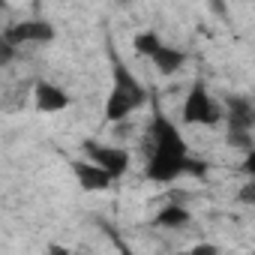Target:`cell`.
Returning a JSON list of instances; mask_svg holds the SVG:
<instances>
[{
    "label": "cell",
    "mask_w": 255,
    "mask_h": 255,
    "mask_svg": "<svg viewBox=\"0 0 255 255\" xmlns=\"http://www.w3.org/2000/svg\"><path fill=\"white\" fill-rule=\"evenodd\" d=\"M228 117H231V126L234 129H249L252 126V120H255V111H252V105L246 102V99H237V96H231L228 99Z\"/></svg>",
    "instance_id": "30bf717a"
},
{
    "label": "cell",
    "mask_w": 255,
    "mask_h": 255,
    "mask_svg": "<svg viewBox=\"0 0 255 255\" xmlns=\"http://www.w3.org/2000/svg\"><path fill=\"white\" fill-rule=\"evenodd\" d=\"M72 174H75V180L81 183V189H87V192H105V189L111 186V180H114L111 171H105L99 162H93V159H87V156L72 162Z\"/></svg>",
    "instance_id": "5b68a950"
},
{
    "label": "cell",
    "mask_w": 255,
    "mask_h": 255,
    "mask_svg": "<svg viewBox=\"0 0 255 255\" xmlns=\"http://www.w3.org/2000/svg\"><path fill=\"white\" fill-rule=\"evenodd\" d=\"M222 114H225L222 105L210 99L204 81H195L192 90H189V96H186V102H183V120L195 123V126H213V123L222 120Z\"/></svg>",
    "instance_id": "3957f363"
},
{
    "label": "cell",
    "mask_w": 255,
    "mask_h": 255,
    "mask_svg": "<svg viewBox=\"0 0 255 255\" xmlns=\"http://www.w3.org/2000/svg\"><path fill=\"white\" fill-rule=\"evenodd\" d=\"M153 63H156V69L162 72V75H174L183 63H186V54L180 51V48H171V45H162L153 57H150Z\"/></svg>",
    "instance_id": "ba28073f"
},
{
    "label": "cell",
    "mask_w": 255,
    "mask_h": 255,
    "mask_svg": "<svg viewBox=\"0 0 255 255\" xmlns=\"http://www.w3.org/2000/svg\"><path fill=\"white\" fill-rule=\"evenodd\" d=\"M189 147L177 132V126L165 114H156L150 123V156L144 174L156 183H171L189 171Z\"/></svg>",
    "instance_id": "6da1fadb"
},
{
    "label": "cell",
    "mask_w": 255,
    "mask_h": 255,
    "mask_svg": "<svg viewBox=\"0 0 255 255\" xmlns=\"http://www.w3.org/2000/svg\"><path fill=\"white\" fill-rule=\"evenodd\" d=\"M132 45H135V51H138L141 57H153V54L162 48V39H159L153 30H141V33H135Z\"/></svg>",
    "instance_id": "8fae6325"
},
{
    "label": "cell",
    "mask_w": 255,
    "mask_h": 255,
    "mask_svg": "<svg viewBox=\"0 0 255 255\" xmlns=\"http://www.w3.org/2000/svg\"><path fill=\"white\" fill-rule=\"evenodd\" d=\"M117 3H129V0H117Z\"/></svg>",
    "instance_id": "5bb4252c"
},
{
    "label": "cell",
    "mask_w": 255,
    "mask_h": 255,
    "mask_svg": "<svg viewBox=\"0 0 255 255\" xmlns=\"http://www.w3.org/2000/svg\"><path fill=\"white\" fill-rule=\"evenodd\" d=\"M243 171L255 180V150H249V153H246V159H243Z\"/></svg>",
    "instance_id": "7c38bea8"
},
{
    "label": "cell",
    "mask_w": 255,
    "mask_h": 255,
    "mask_svg": "<svg viewBox=\"0 0 255 255\" xmlns=\"http://www.w3.org/2000/svg\"><path fill=\"white\" fill-rule=\"evenodd\" d=\"M210 6L222 15V18H228V9H225V3H222V0H210Z\"/></svg>",
    "instance_id": "4fadbf2b"
},
{
    "label": "cell",
    "mask_w": 255,
    "mask_h": 255,
    "mask_svg": "<svg viewBox=\"0 0 255 255\" xmlns=\"http://www.w3.org/2000/svg\"><path fill=\"white\" fill-rule=\"evenodd\" d=\"M3 39L12 42V45H21V42H51L54 39V27L48 21H21V24H12Z\"/></svg>",
    "instance_id": "8992f818"
},
{
    "label": "cell",
    "mask_w": 255,
    "mask_h": 255,
    "mask_svg": "<svg viewBox=\"0 0 255 255\" xmlns=\"http://www.w3.org/2000/svg\"><path fill=\"white\" fill-rule=\"evenodd\" d=\"M144 102H147L144 84L123 63H114V84H111V93H108V102H105V117L111 123H120L132 111H138Z\"/></svg>",
    "instance_id": "7a4b0ae2"
},
{
    "label": "cell",
    "mask_w": 255,
    "mask_h": 255,
    "mask_svg": "<svg viewBox=\"0 0 255 255\" xmlns=\"http://www.w3.org/2000/svg\"><path fill=\"white\" fill-rule=\"evenodd\" d=\"M81 150H84L87 159L99 162V165H102L105 171H111L114 177L126 174V168H129V153H126L123 147H108V144H99V141L87 138V141L81 144Z\"/></svg>",
    "instance_id": "277c9868"
},
{
    "label": "cell",
    "mask_w": 255,
    "mask_h": 255,
    "mask_svg": "<svg viewBox=\"0 0 255 255\" xmlns=\"http://www.w3.org/2000/svg\"><path fill=\"white\" fill-rule=\"evenodd\" d=\"M33 102H36V111H45V114H57L63 108H69V93H63L57 84H48V81H39L36 90H33Z\"/></svg>",
    "instance_id": "52a82bcc"
},
{
    "label": "cell",
    "mask_w": 255,
    "mask_h": 255,
    "mask_svg": "<svg viewBox=\"0 0 255 255\" xmlns=\"http://www.w3.org/2000/svg\"><path fill=\"white\" fill-rule=\"evenodd\" d=\"M159 228H183V225H189V210L186 207H180V204H168V207H162L159 213H156V219H153Z\"/></svg>",
    "instance_id": "9c48e42d"
}]
</instances>
